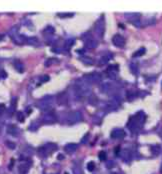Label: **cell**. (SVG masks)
Instances as JSON below:
<instances>
[{"mask_svg": "<svg viewBox=\"0 0 162 174\" xmlns=\"http://www.w3.org/2000/svg\"><path fill=\"white\" fill-rule=\"evenodd\" d=\"M84 43H85V46L89 49H94L97 47V45H98L97 40L94 39L91 35H89V37H87V38H84Z\"/></svg>", "mask_w": 162, "mask_h": 174, "instance_id": "8fae6325", "label": "cell"}, {"mask_svg": "<svg viewBox=\"0 0 162 174\" xmlns=\"http://www.w3.org/2000/svg\"><path fill=\"white\" fill-rule=\"evenodd\" d=\"M66 44H67V47H70L71 45H73L74 44V39H69V40H67L66 41Z\"/></svg>", "mask_w": 162, "mask_h": 174, "instance_id": "e575fe53", "label": "cell"}, {"mask_svg": "<svg viewBox=\"0 0 162 174\" xmlns=\"http://www.w3.org/2000/svg\"><path fill=\"white\" fill-rule=\"evenodd\" d=\"M6 146L7 147H9V149H15V147H16V145L14 144V143H12V142H6Z\"/></svg>", "mask_w": 162, "mask_h": 174, "instance_id": "f546056e", "label": "cell"}, {"mask_svg": "<svg viewBox=\"0 0 162 174\" xmlns=\"http://www.w3.org/2000/svg\"><path fill=\"white\" fill-rule=\"evenodd\" d=\"M130 67L132 68V69H131V70H132V72H133L134 74H136V73H137V71L135 70V69H137V70H138V67H137L136 65H134V64H131V65H130Z\"/></svg>", "mask_w": 162, "mask_h": 174, "instance_id": "836d02e7", "label": "cell"}, {"mask_svg": "<svg viewBox=\"0 0 162 174\" xmlns=\"http://www.w3.org/2000/svg\"><path fill=\"white\" fill-rule=\"evenodd\" d=\"M54 104V98L52 96H45L44 98H42L38 102V107L42 110H49L52 109V106Z\"/></svg>", "mask_w": 162, "mask_h": 174, "instance_id": "277c9868", "label": "cell"}, {"mask_svg": "<svg viewBox=\"0 0 162 174\" xmlns=\"http://www.w3.org/2000/svg\"><path fill=\"white\" fill-rule=\"evenodd\" d=\"M78 149V145L76 144V143H68L64 146V150L65 152L68 153V154H72L75 152L76 150Z\"/></svg>", "mask_w": 162, "mask_h": 174, "instance_id": "e0dca14e", "label": "cell"}, {"mask_svg": "<svg viewBox=\"0 0 162 174\" xmlns=\"http://www.w3.org/2000/svg\"><path fill=\"white\" fill-rule=\"evenodd\" d=\"M17 99L16 98H13L12 99V102H11V112H14V110L16 109V101Z\"/></svg>", "mask_w": 162, "mask_h": 174, "instance_id": "83f0119b", "label": "cell"}, {"mask_svg": "<svg viewBox=\"0 0 162 174\" xmlns=\"http://www.w3.org/2000/svg\"><path fill=\"white\" fill-rule=\"evenodd\" d=\"M56 121H57V117L52 111H49L45 115L42 116V122L45 124H52V123H55Z\"/></svg>", "mask_w": 162, "mask_h": 174, "instance_id": "9c48e42d", "label": "cell"}, {"mask_svg": "<svg viewBox=\"0 0 162 174\" xmlns=\"http://www.w3.org/2000/svg\"><path fill=\"white\" fill-rule=\"evenodd\" d=\"M30 166H31V162H22L18 165V171L20 174H26L30 169Z\"/></svg>", "mask_w": 162, "mask_h": 174, "instance_id": "4fadbf2b", "label": "cell"}, {"mask_svg": "<svg viewBox=\"0 0 162 174\" xmlns=\"http://www.w3.org/2000/svg\"><path fill=\"white\" fill-rule=\"evenodd\" d=\"M121 157H122V159L124 160V161H129V157H130V153H129V151L126 150V149L122 150L121 151Z\"/></svg>", "mask_w": 162, "mask_h": 174, "instance_id": "44dd1931", "label": "cell"}, {"mask_svg": "<svg viewBox=\"0 0 162 174\" xmlns=\"http://www.w3.org/2000/svg\"><path fill=\"white\" fill-rule=\"evenodd\" d=\"M144 120H145V115L142 112H138L136 115L132 116V117L129 119L128 123H127V127L131 131L138 130L140 127L142 126Z\"/></svg>", "mask_w": 162, "mask_h": 174, "instance_id": "6da1fadb", "label": "cell"}, {"mask_svg": "<svg viewBox=\"0 0 162 174\" xmlns=\"http://www.w3.org/2000/svg\"><path fill=\"white\" fill-rule=\"evenodd\" d=\"M94 29H95V32H96V34H97V36L102 38L104 35V32H105V22H104L103 16H101V17L95 22Z\"/></svg>", "mask_w": 162, "mask_h": 174, "instance_id": "8992f818", "label": "cell"}, {"mask_svg": "<svg viewBox=\"0 0 162 174\" xmlns=\"http://www.w3.org/2000/svg\"><path fill=\"white\" fill-rule=\"evenodd\" d=\"M82 119V114L79 111H71L66 116V123L68 125H73L75 123H78Z\"/></svg>", "mask_w": 162, "mask_h": 174, "instance_id": "5b68a950", "label": "cell"}, {"mask_svg": "<svg viewBox=\"0 0 162 174\" xmlns=\"http://www.w3.org/2000/svg\"><path fill=\"white\" fill-rule=\"evenodd\" d=\"M73 94L76 99L83 98L85 96L90 94V87L88 84L81 83V84H75L73 86Z\"/></svg>", "mask_w": 162, "mask_h": 174, "instance_id": "7a4b0ae2", "label": "cell"}, {"mask_svg": "<svg viewBox=\"0 0 162 174\" xmlns=\"http://www.w3.org/2000/svg\"><path fill=\"white\" fill-rule=\"evenodd\" d=\"M17 120L18 121H20V122H23L24 121V119H25V116H24V114L22 112H20V111H18L17 112Z\"/></svg>", "mask_w": 162, "mask_h": 174, "instance_id": "d4e9b609", "label": "cell"}, {"mask_svg": "<svg viewBox=\"0 0 162 174\" xmlns=\"http://www.w3.org/2000/svg\"><path fill=\"white\" fill-rule=\"evenodd\" d=\"M151 151L154 155H158L159 152H160V146L159 145H154L151 147Z\"/></svg>", "mask_w": 162, "mask_h": 174, "instance_id": "603a6c76", "label": "cell"}, {"mask_svg": "<svg viewBox=\"0 0 162 174\" xmlns=\"http://www.w3.org/2000/svg\"><path fill=\"white\" fill-rule=\"evenodd\" d=\"M58 16H59V17H61V18H69V17H72L73 13H71V12H68V13H59Z\"/></svg>", "mask_w": 162, "mask_h": 174, "instance_id": "cb8c5ba5", "label": "cell"}, {"mask_svg": "<svg viewBox=\"0 0 162 174\" xmlns=\"http://www.w3.org/2000/svg\"><path fill=\"white\" fill-rule=\"evenodd\" d=\"M145 52H146V49L145 48H143V47H141L140 49H138L137 51H135L134 52V54L132 55V56L134 57V58H136V57H140V56H142Z\"/></svg>", "mask_w": 162, "mask_h": 174, "instance_id": "ffe728a7", "label": "cell"}, {"mask_svg": "<svg viewBox=\"0 0 162 174\" xmlns=\"http://www.w3.org/2000/svg\"><path fill=\"white\" fill-rule=\"evenodd\" d=\"M63 158H64V157H63L62 154H59V155H58V159H59V160H62Z\"/></svg>", "mask_w": 162, "mask_h": 174, "instance_id": "8d00e7d4", "label": "cell"}, {"mask_svg": "<svg viewBox=\"0 0 162 174\" xmlns=\"http://www.w3.org/2000/svg\"><path fill=\"white\" fill-rule=\"evenodd\" d=\"M112 43L118 48H122L125 45V38L120 34H115L112 37Z\"/></svg>", "mask_w": 162, "mask_h": 174, "instance_id": "ba28073f", "label": "cell"}, {"mask_svg": "<svg viewBox=\"0 0 162 174\" xmlns=\"http://www.w3.org/2000/svg\"><path fill=\"white\" fill-rule=\"evenodd\" d=\"M111 174H120V173H118V172H113V173H111Z\"/></svg>", "mask_w": 162, "mask_h": 174, "instance_id": "f35d334b", "label": "cell"}, {"mask_svg": "<svg viewBox=\"0 0 162 174\" xmlns=\"http://www.w3.org/2000/svg\"><path fill=\"white\" fill-rule=\"evenodd\" d=\"M125 17L129 22H131L133 25L140 26V14L139 13H126Z\"/></svg>", "mask_w": 162, "mask_h": 174, "instance_id": "52a82bcc", "label": "cell"}, {"mask_svg": "<svg viewBox=\"0 0 162 174\" xmlns=\"http://www.w3.org/2000/svg\"><path fill=\"white\" fill-rule=\"evenodd\" d=\"M87 169H88L89 171H93L95 169V164L94 162H88V164H87Z\"/></svg>", "mask_w": 162, "mask_h": 174, "instance_id": "4316f807", "label": "cell"}, {"mask_svg": "<svg viewBox=\"0 0 162 174\" xmlns=\"http://www.w3.org/2000/svg\"><path fill=\"white\" fill-rule=\"evenodd\" d=\"M124 136H125V132L123 129L115 128L111 132V137L114 138V139H121V138H123Z\"/></svg>", "mask_w": 162, "mask_h": 174, "instance_id": "5bb4252c", "label": "cell"}, {"mask_svg": "<svg viewBox=\"0 0 162 174\" xmlns=\"http://www.w3.org/2000/svg\"><path fill=\"white\" fill-rule=\"evenodd\" d=\"M107 62H108V57H105V56H104V57H102V58H101V59H100V64L101 65H102V64H105V63H107Z\"/></svg>", "mask_w": 162, "mask_h": 174, "instance_id": "1f68e13d", "label": "cell"}, {"mask_svg": "<svg viewBox=\"0 0 162 174\" xmlns=\"http://www.w3.org/2000/svg\"><path fill=\"white\" fill-rule=\"evenodd\" d=\"M107 158V154L105 151H100L99 152V159L101 160V161H105Z\"/></svg>", "mask_w": 162, "mask_h": 174, "instance_id": "484cf974", "label": "cell"}, {"mask_svg": "<svg viewBox=\"0 0 162 174\" xmlns=\"http://www.w3.org/2000/svg\"><path fill=\"white\" fill-rule=\"evenodd\" d=\"M14 67L17 70V72L19 73H23L24 72V65L22 62L20 61H15L14 62Z\"/></svg>", "mask_w": 162, "mask_h": 174, "instance_id": "ac0fdd59", "label": "cell"}, {"mask_svg": "<svg viewBox=\"0 0 162 174\" xmlns=\"http://www.w3.org/2000/svg\"><path fill=\"white\" fill-rule=\"evenodd\" d=\"M7 133L16 137V136H18L19 133H20V129H19L16 125H14V124H10V125L7 126Z\"/></svg>", "mask_w": 162, "mask_h": 174, "instance_id": "2e32d148", "label": "cell"}, {"mask_svg": "<svg viewBox=\"0 0 162 174\" xmlns=\"http://www.w3.org/2000/svg\"><path fill=\"white\" fill-rule=\"evenodd\" d=\"M84 78H85V80H87L89 83H97V82L101 81L102 77H101V75L99 73L93 72V73L86 74V75L84 76Z\"/></svg>", "mask_w": 162, "mask_h": 174, "instance_id": "30bf717a", "label": "cell"}, {"mask_svg": "<svg viewBox=\"0 0 162 174\" xmlns=\"http://www.w3.org/2000/svg\"><path fill=\"white\" fill-rule=\"evenodd\" d=\"M5 110V106H4V104H0V114H1L2 112H3Z\"/></svg>", "mask_w": 162, "mask_h": 174, "instance_id": "d590c367", "label": "cell"}, {"mask_svg": "<svg viewBox=\"0 0 162 174\" xmlns=\"http://www.w3.org/2000/svg\"><path fill=\"white\" fill-rule=\"evenodd\" d=\"M81 61L83 63H85V64H87V65H92L93 64V60L89 57H82Z\"/></svg>", "mask_w": 162, "mask_h": 174, "instance_id": "7402d4cb", "label": "cell"}, {"mask_svg": "<svg viewBox=\"0 0 162 174\" xmlns=\"http://www.w3.org/2000/svg\"><path fill=\"white\" fill-rule=\"evenodd\" d=\"M49 80V76L48 75H44V76H42L40 78V81H41V83H42V82H47Z\"/></svg>", "mask_w": 162, "mask_h": 174, "instance_id": "d6a6232c", "label": "cell"}, {"mask_svg": "<svg viewBox=\"0 0 162 174\" xmlns=\"http://www.w3.org/2000/svg\"><path fill=\"white\" fill-rule=\"evenodd\" d=\"M57 145L55 143H47V144H45L44 146H42V147H40L38 149V154L43 157V158H45V157H47L48 155H50L54 152V151L57 150Z\"/></svg>", "mask_w": 162, "mask_h": 174, "instance_id": "3957f363", "label": "cell"}, {"mask_svg": "<svg viewBox=\"0 0 162 174\" xmlns=\"http://www.w3.org/2000/svg\"><path fill=\"white\" fill-rule=\"evenodd\" d=\"M26 43L30 44V45H38L39 44V40H38L37 37H27Z\"/></svg>", "mask_w": 162, "mask_h": 174, "instance_id": "d6986e66", "label": "cell"}, {"mask_svg": "<svg viewBox=\"0 0 162 174\" xmlns=\"http://www.w3.org/2000/svg\"><path fill=\"white\" fill-rule=\"evenodd\" d=\"M56 59H54V58H50V59H47L45 62V66H50L52 64V61H55Z\"/></svg>", "mask_w": 162, "mask_h": 174, "instance_id": "4dcf8cb0", "label": "cell"}, {"mask_svg": "<svg viewBox=\"0 0 162 174\" xmlns=\"http://www.w3.org/2000/svg\"><path fill=\"white\" fill-rule=\"evenodd\" d=\"M56 102H57V104H59V105H66L67 102H68L66 93L65 92L59 93V94L56 96Z\"/></svg>", "mask_w": 162, "mask_h": 174, "instance_id": "7c38bea8", "label": "cell"}, {"mask_svg": "<svg viewBox=\"0 0 162 174\" xmlns=\"http://www.w3.org/2000/svg\"><path fill=\"white\" fill-rule=\"evenodd\" d=\"M117 73H118V65H110L108 69H107V75L112 79L116 78Z\"/></svg>", "mask_w": 162, "mask_h": 174, "instance_id": "9a60e30c", "label": "cell"}, {"mask_svg": "<svg viewBox=\"0 0 162 174\" xmlns=\"http://www.w3.org/2000/svg\"><path fill=\"white\" fill-rule=\"evenodd\" d=\"M160 173L162 174V164H161V166H160Z\"/></svg>", "mask_w": 162, "mask_h": 174, "instance_id": "74e56055", "label": "cell"}, {"mask_svg": "<svg viewBox=\"0 0 162 174\" xmlns=\"http://www.w3.org/2000/svg\"><path fill=\"white\" fill-rule=\"evenodd\" d=\"M64 174H69V173H68V172H65Z\"/></svg>", "mask_w": 162, "mask_h": 174, "instance_id": "ab89813d", "label": "cell"}, {"mask_svg": "<svg viewBox=\"0 0 162 174\" xmlns=\"http://www.w3.org/2000/svg\"><path fill=\"white\" fill-rule=\"evenodd\" d=\"M44 33H54V28L52 26H47L44 29Z\"/></svg>", "mask_w": 162, "mask_h": 174, "instance_id": "f1b7e54d", "label": "cell"}]
</instances>
